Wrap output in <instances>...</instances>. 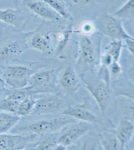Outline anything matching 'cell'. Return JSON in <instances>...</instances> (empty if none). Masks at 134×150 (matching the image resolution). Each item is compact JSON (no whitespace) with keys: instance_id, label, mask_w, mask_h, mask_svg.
I'll return each instance as SVG.
<instances>
[{"instance_id":"cell-1","label":"cell","mask_w":134,"mask_h":150,"mask_svg":"<svg viewBox=\"0 0 134 150\" xmlns=\"http://www.w3.org/2000/svg\"><path fill=\"white\" fill-rule=\"evenodd\" d=\"M92 35H81L78 39L77 64L86 71L92 70L100 63L101 37Z\"/></svg>"},{"instance_id":"cell-2","label":"cell","mask_w":134,"mask_h":150,"mask_svg":"<svg viewBox=\"0 0 134 150\" xmlns=\"http://www.w3.org/2000/svg\"><path fill=\"white\" fill-rule=\"evenodd\" d=\"M98 33L107 36L113 41H122L133 37L125 30L123 22L113 16L111 14H101L95 21Z\"/></svg>"},{"instance_id":"cell-3","label":"cell","mask_w":134,"mask_h":150,"mask_svg":"<svg viewBox=\"0 0 134 150\" xmlns=\"http://www.w3.org/2000/svg\"><path fill=\"white\" fill-rule=\"evenodd\" d=\"M58 76L53 69L34 72L31 75L27 87L24 88L31 95L41 93H55L58 89Z\"/></svg>"},{"instance_id":"cell-4","label":"cell","mask_w":134,"mask_h":150,"mask_svg":"<svg viewBox=\"0 0 134 150\" xmlns=\"http://www.w3.org/2000/svg\"><path fill=\"white\" fill-rule=\"evenodd\" d=\"M81 79L96 100L101 113L104 114L108 109L111 100L110 85L100 80L98 76L96 79H92L86 74L81 75Z\"/></svg>"},{"instance_id":"cell-5","label":"cell","mask_w":134,"mask_h":150,"mask_svg":"<svg viewBox=\"0 0 134 150\" xmlns=\"http://www.w3.org/2000/svg\"><path fill=\"white\" fill-rule=\"evenodd\" d=\"M62 117H56L51 120H41L30 123L25 126L20 127L18 129H13L14 133H30L36 135H41L63 129L64 127L73 123L75 120L71 117L63 116Z\"/></svg>"},{"instance_id":"cell-6","label":"cell","mask_w":134,"mask_h":150,"mask_svg":"<svg viewBox=\"0 0 134 150\" xmlns=\"http://www.w3.org/2000/svg\"><path fill=\"white\" fill-rule=\"evenodd\" d=\"M34 73V71L24 65H10L2 71V76L6 87L14 90L27 87Z\"/></svg>"},{"instance_id":"cell-7","label":"cell","mask_w":134,"mask_h":150,"mask_svg":"<svg viewBox=\"0 0 134 150\" xmlns=\"http://www.w3.org/2000/svg\"><path fill=\"white\" fill-rule=\"evenodd\" d=\"M60 136L57 137V144L68 148L77 143L91 130V126L88 123H73L63 128Z\"/></svg>"},{"instance_id":"cell-8","label":"cell","mask_w":134,"mask_h":150,"mask_svg":"<svg viewBox=\"0 0 134 150\" xmlns=\"http://www.w3.org/2000/svg\"><path fill=\"white\" fill-rule=\"evenodd\" d=\"M37 135L30 133L0 134V150H22L33 142Z\"/></svg>"},{"instance_id":"cell-9","label":"cell","mask_w":134,"mask_h":150,"mask_svg":"<svg viewBox=\"0 0 134 150\" xmlns=\"http://www.w3.org/2000/svg\"><path fill=\"white\" fill-rule=\"evenodd\" d=\"M63 105L62 98L58 94L48 96L36 99V104L32 111V115H46L56 114Z\"/></svg>"},{"instance_id":"cell-10","label":"cell","mask_w":134,"mask_h":150,"mask_svg":"<svg viewBox=\"0 0 134 150\" xmlns=\"http://www.w3.org/2000/svg\"><path fill=\"white\" fill-rule=\"evenodd\" d=\"M58 84L67 95H72L76 92L81 85V79L75 68L69 64L58 76Z\"/></svg>"},{"instance_id":"cell-11","label":"cell","mask_w":134,"mask_h":150,"mask_svg":"<svg viewBox=\"0 0 134 150\" xmlns=\"http://www.w3.org/2000/svg\"><path fill=\"white\" fill-rule=\"evenodd\" d=\"M23 2L31 13L46 21L56 23L62 18L43 0H24Z\"/></svg>"},{"instance_id":"cell-12","label":"cell","mask_w":134,"mask_h":150,"mask_svg":"<svg viewBox=\"0 0 134 150\" xmlns=\"http://www.w3.org/2000/svg\"><path fill=\"white\" fill-rule=\"evenodd\" d=\"M31 93L25 89H14L0 100V112L16 115L20 102Z\"/></svg>"},{"instance_id":"cell-13","label":"cell","mask_w":134,"mask_h":150,"mask_svg":"<svg viewBox=\"0 0 134 150\" xmlns=\"http://www.w3.org/2000/svg\"><path fill=\"white\" fill-rule=\"evenodd\" d=\"M61 115L90 124L99 122L98 117L94 112L82 105L69 106L63 110L61 112Z\"/></svg>"},{"instance_id":"cell-14","label":"cell","mask_w":134,"mask_h":150,"mask_svg":"<svg viewBox=\"0 0 134 150\" xmlns=\"http://www.w3.org/2000/svg\"><path fill=\"white\" fill-rule=\"evenodd\" d=\"M27 48L25 41L10 39L0 44V62L11 60L19 56Z\"/></svg>"},{"instance_id":"cell-15","label":"cell","mask_w":134,"mask_h":150,"mask_svg":"<svg viewBox=\"0 0 134 150\" xmlns=\"http://www.w3.org/2000/svg\"><path fill=\"white\" fill-rule=\"evenodd\" d=\"M26 44L27 48L35 49L46 55L51 54L54 50L51 37L48 34L34 33L30 39L26 40Z\"/></svg>"},{"instance_id":"cell-16","label":"cell","mask_w":134,"mask_h":150,"mask_svg":"<svg viewBox=\"0 0 134 150\" xmlns=\"http://www.w3.org/2000/svg\"><path fill=\"white\" fill-rule=\"evenodd\" d=\"M114 132L120 143L121 150H124L127 144L133 137L134 132L133 123L128 118H122Z\"/></svg>"},{"instance_id":"cell-17","label":"cell","mask_w":134,"mask_h":150,"mask_svg":"<svg viewBox=\"0 0 134 150\" xmlns=\"http://www.w3.org/2000/svg\"><path fill=\"white\" fill-rule=\"evenodd\" d=\"M25 20L23 12L20 9L11 8L0 9V21L5 25L9 24L16 28L21 29L24 27Z\"/></svg>"},{"instance_id":"cell-18","label":"cell","mask_w":134,"mask_h":150,"mask_svg":"<svg viewBox=\"0 0 134 150\" xmlns=\"http://www.w3.org/2000/svg\"><path fill=\"white\" fill-rule=\"evenodd\" d=\"M99 138L103 150H121L120 143L114 131L103 132Z\"/></svg>"},{"instance_id":"cell-19","label":"cell","mask_w":134,"mask_h":150,"mask_svg":"<svg viewBox=\"0 0 134 150\" xmlns=\"http://www.w3.org/2000/svg\"><path fill=\"white\" fill-rule=\"evenodd\" d=\"M20 120L15 114L0 112V134H6L14 128Z\"/></svg>"},{"instance_id":"cell-20","label":"cell","mask_w":134,"mask_h":150,"mask_svg":"<svg viewBox=\"0 0 134 150\" xmlns=\"http://www.w3.org/2000/svg\"><path fill=\"white\" fill-rule=\"evenodd\" d=\"M111 14L122 22L133 21L134 17V0H127L124 5Z\"/></svg>"},{"instance_id":"cell-21","label":"cell","mask_w":134,"mask_h":150,"mask_svg":"<svg viewBox=\"0 0 134 150\" xmlns=\"http://www.w3.org/2000/svg\"><path fill=\"white\" fill-rule=\"evenodd\" d=\"M62 18L71 20L68 4L66 0H43Z\"/></svg>"},{"instance_id":"cell-22","label":"cell","mask_w":134,"mask_h":150,"mask_svg":"<svg viewBox=\"0 0 134 150\" xmlns=\"http://www.w3.org/2000/svg\"><path fill=\"white\" fill-rule=\"evenodd\" d=\"M72 30L71 28L67 29L66 30H63L58 32L54 35L55 39L56 41V52L57 55H59L65 49L66 46L68 45L70 38V34L72 33Z\"/></svg>"},{"instance_id":"cell-23","label":"cell","mask_w":134,"mask_h":150,"mask_svg":"<svg viewBox=\"0 0 134 150\" xmlns=\"http://www.w3.org/2000/svg\"><path fill=\"white\" fill-rule=\"evenodd\" d=\"M36 99L34 97L33 95H29L20 102L16 115L19 117L27 116L31 115L33 111Z\"/></svg>"},{"instance_id":"cell-24","label":"cell","mask_w":134,"mask_h":150,"mask_svg":"<svg viewBox=\"0 0 134 150\" xmlns=\"http://www.w3.org/2000/svg\"><path fill=\"white\" fill-rule=\"evenodd\" d=\"M87 138L82 144L77 146L75 150H103L100 142V138H96L94 135L86 134Z\"/></svg>"},{"instance_id":"cell-25","label":"cell","mask_w":134,"mask_h":150,"mask_svg":"<svg viewBox=\"0 0 134 150\" xmlns=\"http://www.w3.org/2000/svg\"><path fill=\"white\" fill-rule=\"evenodd\" d=\"M96 31L95 23L90 21H85L81 23L77 31L78 33L84 36H91Z\"/></svg>"},{"instance_id":"cell-26","label":"cell","mask_w":134,"mask_h":150,"mask_svg":"<svg viewBox=\"0 0 134 150\" xmlns=\"http://www.w3.org/2000/svg\"><path fill=\"white\" fill-rule=\"evenodd\" d=\"M56 144L57 138H47L34 145L35 150H53Z\"/></svg>"},{"instance_id":"cell-27","label":"cell","mask_w":134,"mask_h":150,"mask_svg":"<svg viewBox=\"0 0 134 150\" xmlns=\"http://www.w3.org/2000/svg\"><path fill=\"white\" fill-rule=\"evenodd\" d=\"M109 71L110 73V80L115 79L118 78L122 73V67L119 62H113L111 65H110L109 68Z\"/></svg>"},{"instance_id":"cell-28","label":"cell","mask_w":134,"mask_h":150,"mask_svg":"<svg viewBox=\"0 0 134 150\" xmlns=\"http://www.w3.org/2000/svg\"><path fill=\"white\" fill-rule=\"evenodd\" d=\"M123 46L127 48L128 52L130 54L133 56L134 54V39H127L123 41Z\"/></svg>"},{"instance_id":"cell-29","label":"cell","mask_w":134,"mask_h":150,"mask_svg":"<svg viewBox=\"0 0 134 150\" xmlns=\"http://www.w3.org/2000/svg\"><path fill=\"white\" fill-rule=\"evenodd\" d=\"M7 90V87L5 86L4 79L2 76V71L0 70V96L5 93V91Z\"/></svg>"},{"instance_id":"cell-30","label":"cell","mask_w":134,"mask_h":150,"mask_svg":"<svg viewBox=\"0 0 134 150\" xmlns=\"http://www.w3.org/2000/svg\"><path fill=\"white\" fill-rule=\"evenodd\" d=\"M53 150H67V147L62 145V144H57Z\"/></svg>"},{"instance_id":"cell-31","label":"cell","mask_w":134,"mask_h":150,"mask_svg":"<svg viewBox=\"0 0 134 150\" xmlns=\"http://www.w3.org/2000/svg\"><path fill=\"white\" fill-rule=\"evenodd\" d=\"M66 1L67 2V4L70 3L72 5H77V0H66Z\"/></svg>"},{"instance_id":"cell-32","label":"cell","mask_w":134,"mask_h":150,"mask_svg":"<svg viewBox=\"0 0 134 150\" xmlns=\"http://www.w3.org/2000/svg\"><path fill=\"white\" fill-rule=\"evenodd\" d=\"M5 26H6V25H5V24H4V23L0 21V32L3 31V30H4Z\"/></svg>"}]
</instances>
